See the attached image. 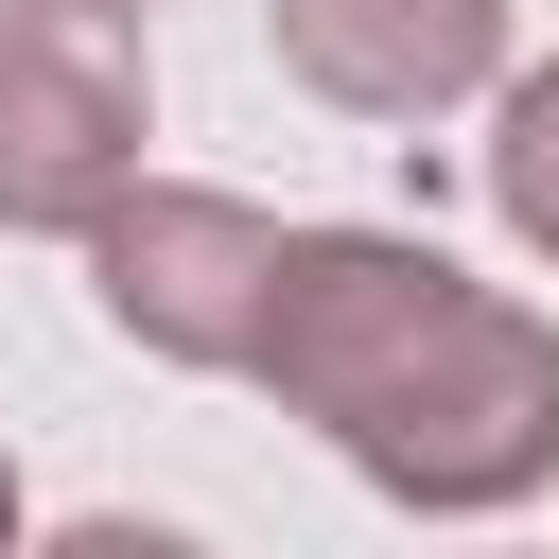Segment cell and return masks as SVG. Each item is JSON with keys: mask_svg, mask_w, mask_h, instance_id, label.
Returning <instances> with one entry per match:
<instances>
[{"mask_svg": "<svg viewBox=\"0 0 559 559\" xmlns=\"http://www.w3.org/2000/svg\"><path fill=\"white\" fill-rule=\"evenodd\" d=\"M332 454H349L384 507H419V524H507V507H542V489H559V314L507 297V280H454V297L419 314V349L332 419Z\"/></svg>", "mask_w": 559, "mask_h": 559, "instance_id": "obj_1", "label": "cell"}, {"mask_svg": "<svg viewBox=\"0 0 559 559\" xmlns=\"http://www.w3.org/2000/svg\"><path fill=\"white\" fill-rule=\"evenodd\" d=\"M157 52L105 0H0V227L17 245H87L157 157Z\"/></svg>", "mask_w": 559, "mask_h": 559, "instance_id": "obj_2", "label": "cell"}, {"mask_svg": "<svg viewBox=\"0 0 559 559\" xmlns=\"http://www.w3.org/2000/svg\"><path fill=\"white\" fill-rule=\"evenodd\" d=\"M280 262L297 227L262 192H210V175H140L105 227H87V297L140 367H192V384H245L262 367V314H280Z\"/></svg>", "mask_w": 559, "mask_h": 559, "instance_id": "obj_3", "label": "cell"}, {"mask_svg": "<svg viewBox=\"0 0 559 559\" xmlns=\"http://www.w3.org/2000/svg\"><path fill=\"white\" fill-rule=\"evenodd\" d=\"M454 280H472V262H454V245H419V227H297V262H280V314H262V367H245V384H262L280 419H314V437H332V419L419 349V314H437Z\"/></svg>", "mask_w": 559, "mask_h": 559, "instance_id": "obj_4", "label": "cell"}, {"mask_svg": "<svg viewBox=\"0 0 559 559\" xmlns=\"http://www.w3.org/2000/svg\"><path fill=\"white\" fill-rule=\"evenodd\" d=\"M262 52L332 122H454L524 70V17L507 0H262Z\"/></svg>", "mask_w": 559, "mask_h": 559, "instance_id": "obj_5", "label": "cell"}, {"mask_svg": "<svg viewBox=\"0 0 559 559\" xmlns=\"http://www.w3.org/2000/svg\"><path fill=\"white\" fill-rule=\"evenodd\" d=\"M472 175H489V227L559 280V52H524L507 87H489V140H472Z\"/></svg>", "mask_w": 559, "mask_h": 559, "instance_id": "obj_6", "label": "cell"}, {"mask_svg": "<svg viewBox=\"0 0 559 559\" xmlns=\"http://www.w3.org/2000/svg\"><path fill=\"white\" fill-rule=\"evenodd\" d=\"M17 524H35V489H17V454H0V542H17Z\"/></svg>", "mask_w": 559, "mask_h": 559, "instance_id": "obj_7", "label": "cell"}, {"mask_svg": "<svg viewBox=\"0 0 559 559\" xmlns=\"http://www.w3.org/2000/svg\"><path fill=\"white\" fill-rule=\"evenodd\" d=\"M105 17H157V0H105Z\"/></svg>", "mask_w": 559, "mask_h": 559, "instance_id": "obj_8", "label": "cell"}]
</instances>
